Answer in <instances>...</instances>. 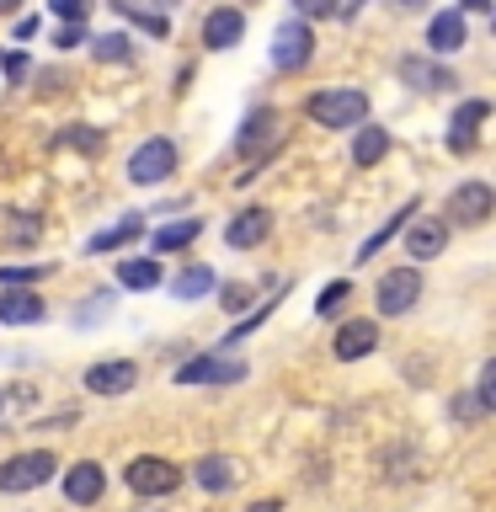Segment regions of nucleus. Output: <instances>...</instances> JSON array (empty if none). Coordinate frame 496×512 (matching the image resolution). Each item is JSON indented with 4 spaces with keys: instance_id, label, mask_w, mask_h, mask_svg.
<instances>
[{
    "instance_id": "f257e3e1",
    "label": "nucleus",
    "mask_w": 496,
    "mask_h": 512,
    "mask_svg": "<svg viewBox=\"0 0 496 512\" xmlns=\"http://www.w3.org/2000/svg\"><path fill=\"white\" fill-rule=\"evenodd\" d=\"M304 112H310L320 128H358L368 118V91H358V86H326V91H315L310 102H304Z\"/></svg>"
},
{
    "instance_id": "f03ea898",
    "label": "nucleus",
    "mask_w": 496,
    "mask_h": 512,
    "mask_svg": "<svg viewBox=\"0 0 496 512\" xmlns=\"http://www.w3.org/2000/svg\"><path fill=\"white\" fill-rule=\"evenodd\" d=\"M278 144H283V118H278L272 107H256L251 118L240 123V134H235V150L251 160V171H240V182H251L256 166H262V160L278 150Z\"/></svg>"
},
{
    "instance_id": "7ed1b4c3",
    "label": "nucleus",
    "mask_w": 496,
    "mask_h": 512,
    "mask_svg": "<svg viewBox=\"0 0 496 512\" xmlns=\"http://www.w3.org/2000/svg\"><path fill=\"white\" fill-rule=\"evenodd\" d=\"M59 470V459L48 454V448H32V454H16L0 464V491L6 496H22V491H38L43 480H54Z\"/></svg>"
},
{
    "instance_id": "20e7f679",
    "label": "nucleus",
    "mask_w": 496,
    "mask_h": 512,
    "mask_svg": "<svg viewBox=\"0 0 496 512\" xmlns=\"http://www.w3.org/2000/svg\"><path fill=\"white\" fill-rule=\"evenodd\" d=\"M123 480H128V491H134V496H171L176 486H182V470H176L171 459H160V454H139L123 470Z\"/></svg>"
},
{
    "instance_id": "39448f33",
    "label": "nucleus",
    "mask_w": 496,
    "mask_h": 512,
    "mask_svg": "<svg viewBox=\"0 0 496 512\" xmlns=\"http://www.w3.org/2000/svg\"><path fill=\"white\" fill-rule=\"evenodd\" d=\"M176 171V144L171 139H144L134 155H128V182L134 187H155Z\"/></svg>"
},
{
    "instance_id": "423d86ee",
    "label": "nucleus",
    "mask_w": 496,
    "mask_h": 512,
    "mask_svg": "<svg viewBox=\"0 0 496 512\" xmlns=\"http://www.w3.org/2000/svg\"><path fill=\"white\" fill-rule=\"evenodd\" d=\"M246 379V363L230 358V352H198L176 368V384H240Z\"/></svg>"
},
{
    "instance_id": "0eeeda50",
    "label": "nucleus",
    "mask_w": 496,
    "mask_h": 512,
    "mask_svg": "<svg viewBox=\"0 0 496 512\" xmlns=\"http://www.w3.org/2000/svg\"><path fill=\"white\" fill-rule=\"evenodd\" d=\"M416 299H422V272H416V267L384 272L379 288H374V310H379V315H406Z\"/></svg>"
},
{
    "instance_id": "6e6552de",
    "label": "nucleus",
    "mask_w": 496,
    "mask_h": 512,
    "mask_svg": "<svg viewBox=\"0 0 496 512\" xmlns=\"http://www.w3.org/2000/svg\"><path fill=\"white\" fill-rule=\"evenodd\" d=\"M315 59V32H310V22H283L278 32H272V64L278 70H304V64Z\"/></svg>"
},
{
    "instance_id": "1a4fd4ad",
    "label": "nucleus",
    "mask_w": 496,
    "mask_h": 512,
    "mask_svg": "<svg viewBox=\"0 0 496 512\" xmlns=\"http://www.w3.org/2000/svg\"><path fill=\"white\" fill-rule=\"evenodd\" d=\"M102 491H107V470L96 459H75L70 470H64V502L91 507V502H102Z\"/></svg>"
},
{
    "instance_id": "9d476101",
    "label": "nucleus",
    "mask_w": 496,
    "mask_h": 512,
    "mask_svg": "<svg viewBox=\"0 0 496 512\" xmlns=\"http://www.w3.org/2000/svg\"><path fill=\"white\" fill-rule=\"evenodd\" d=\"M496 208V192L486 182H459L454 192H448V214H454L459 224H486Z\"/></svg>"
},
{
    "instance_id": "9b49d317",
    "label": "nucleus",
    "mask_w": 496,
    "mask_h": 512,
    "mask_svg": "<svg viewBox=\"0 0 496 512\" xmlns=\"http://www.w3.org/2000/svg\"><path fill=\"white\" fill-rule=\"evenodd\" d=\"M134 379H139V363H128V358H107V363L86 368V390L91 395H128Z\"/></svg>"
},
{
    "instance_id": "f8f14e48",
    "label": "nucleus",
    "mask_w": 496,
    "mask_h": 512,
    "mask_svg": "<svg viewBox=\"0 0 496 512\" xmlns=\"http://www.w3.org/2000/svg\"><path fill=\"white\" fill-rule=\"evenodd\" d=\"M491 118V102H480V96H470L454 118H448V150H459V155H470L475 150V134H480V123Z\"/></svg>"
},
{
    "instance_id": "ddd939ff",
    "label": "nucleus",
    "mask_w": 496,
    "mask_h": 512,
    "mask_svg": "<svg viewBox=\"0 0 496 512\" xmlns=\"http://www.w3.org/2000/svg\"><path fill=\"white\" fill-rule=\"evenodd\" d=\"M374 347H379V326H374L368 315H363V320H347V326L336 331V342H331V352H336L342 363H358V358H368Z\"/></svg>"
},
{
    "instance_id": "4468645a",
    "label": "nucleus",
    "mask_w": 496,
    "mask_h": 512,
    "mask_svg": "<svg viewBox=\"0 0 496 512\" xmlns=\"http://www.w3.org/2000/svg\"><path fill=\"white\" fill-rule=\"evenodd\" d=\"M240 38H246V16H240L235 6L208 11V22H203V43L214 48V54H224V48H235Z\"/></svg>"
},
{
    "instance_id": "2eb2a0df",
    "label": "nucleus",
    "mask_w": 496,
    "mask_h": 512,
    "mask_svg": "<svg viewBox=\"0 0 496 512\" xmlns=\"http://www.w3.org/2000/svg\"><path fill=\"white\" fill-rule=\"evenodd\" d=\"M464 38H470L464 11H438V16L427 22V48H432V54H459Z\"/></svg>"
},
{
    "instance_id": "dca6fc26",
    "label": "nucleus",
    "mask_w": 496,
    "mask_h": 512,
    "mask_svg": "<svg viewBox=\"0 0 496 512\" xmlns=\"http://www.w3.org/2000/svg\"><path fill=\"white\" fill-rule=\"evenodd\" d=\"M267 235H272V214H267V208H240V214L230 219V230H224L230 246H262Z\"/></svg>"
},
{
    "instance_id": "f3484780",
    "label": "nucleus",
    "mask_w": 496,
    "mask_h": 512,
    "mask_svg": "<svg viewBox=\"0 0 496 512\" xmlns=\"http://www.w3.org/2000/svg\"><path fill=\"white\" fill-rule=\"evenodd\" d=\"M192 480H198L203 491H230L240 480V464L230 454H203L198 464H192Z\"/></svg>"
},
{
    "instance_id": "a211bd4d",
    "label": "nucleus",
    "mask_w": 496,
    "mask_h": 512,
    "mask_svg": "<svg viewBox=\"0 0 496 512\" xmlns=\"http://www.w3.org/2000/svg\"><path fill=\"white\" fill-rule=\"evenodd\" d=\"M0 320H6V326H38L43 299L32 294V288H6V294H0Z\"/></svg>"
},
{
    "instance_id": "6ab92c4d",
    "label": "nucleus",
    "mask_w": 496,
    "mask_h": 512,
    "mask_svg": "<svg viewBox=\"0 0 496 512\" xmlns=\"http://www.w3.org/2000/svg\"><path fill=\"white\" fill-rule=\"evenodd\" d=\"M448 240V224L443 219H416L411 235H406V256H416V262H427V256H438Z\"/></svg>"
},
{
    "instance_id": "aec40b11",
    "label": "nucleus",
    "mask_w": 496,
    "mask_h": 512,
    "mask_svg": "<svg viewBox=\"0 0 496 512\" xmlns=\"http://www.w3.org/2000/svg\"><path fill=\"white\" fill-rule=\"evenodd\" d=\"M390 155V134H384V128H358V139H352V160H358V166H379V160Z\"/></svg>"
},
{
    "instance_id": "412c9836",
    "label": "nucleus",
    "mask_w": 496,
    "mask_h": 512,
    "mask_svg": "<svg viewBox=\"0 0 496 512\" xmlns=\"http://www.w3.org/2000/svg\"><path fill=\"white\" fill-rule=\"evenodd\" d=\"M400 75H406L411 86H422V91H443V86H454V75H448L443 64H427V59H400Z\"/></svg>"
},
{
    "instance_id": "4be33fe9",
    "label": "nucleus",
    "mask_w": 496,
    "mask_h": 512,
    "mask_svg": "<svg viewBox=\"0 0 496 512\" xmlns=\"http://www.w3.org/2000/svg\"><path fill=\"white\" fill-rule=\"evenodd\" d=\"M112 11H118V16H128L134 27H144L150 38H166V32H171V22H166V16H160L155 6H139V0H112Z\"/></svg>"
},
{
    "instance_id": "5701e85b",
    "label": "nucleus",
    "mask_w": 496,
    "mask_h": 512,
    "mask_svg": "<svg viewBox=\"0 0 496 512\" xmlns=\"http://www.w3.org/2000/svg\"><path fill=\"white\" fill-rule=\"evenodd\" d=\"M208 288H214V267H203V262H192V267H182L171 278V294L176 299H203Z\"/></svg>"
},
{
    "instance_id": "b1692460",
    "label": "nucleus",
    "mask_w": 496,
    "mask_h": 512,
    "mask_svg": "<svg viewBox=\"0 0 496 512\" xmlns=\"http://www.w3.org/2000/svg\"><path fill=\"white\" fill-rule=\"evenodd\" d=\"M198 235H203V219H176V224H166V230H155V256L182 251V246H192Z\"/></svg>"
},
{
    "instance_id": "393cba45",
    "label": "nucleus",
    "mask_w": 496,
    "mask_h": 512,
    "mask_svg": "<svg viewBox=\"0 0 496 512\" xmlns=\"http://www.w3.org/2000/svg\"><path fill=\"white\" fill-rule=\"evenodd\" d=\"M118 283L123 288H155L160 283V262L155 256H128V262H118Z\"/></svg>"
},
{
    "instance_id": "a878e982",
    "label": "nucleus",
    "mask_w": 496,
    "mask_h": 512,
    "mask_svg": "<svg viewBox=\"0 0 496 512\" xmlns=\"http://www.w3.org/2000/svg\"><path fill=\"white\" fill-rule=\"evenodd\" d=\"M139 230H144V219H139V214H128V219L112 224V230L91 235V246H86V251H96V256H102V251H118V246H128V240H134Z\"/></svg>"
},
{
    "instance_id": "bb28decb",
    "label": "nucleus",
    "mask_w": 496,
    "mask_h": 512,
    "mask_svg": "<svg viewBox=\"0 0 496 512\" xmlns=\"http://www.w3.org/2000/svg\"><path fill=\"white\" fill-rule=\"evenodd\" d=\"M91 54L102 64H128L134 48H128V32H102V38H91Z\"/></svg>"
},
{
    "instance_id": "cd10ccee",
    "label": "nucleus",
    "mask_w": 496,
    "mask_h": 512,
    "mask_svg": "<svg viewBox=\"0 0 496 512\" xmlns=\"http://www.w3.org/2000/svg\"><path fill=\"white\" fill-rule=\"evenodd\" d=\"M411 214H416V203H411V208H395V214L384 219V230H379V235H368L363 246H358V262H368V256H379V246H384V240H390L395 230H406V219H411Z\"/></svg>"
},
{
    "instance_id": "c85d7f7f",
    "label": "nucleus",
    "mask_w": 496,
    "mask_h": 512,
    "mask_svg": "<svg viewBox=\"0 0 496 512\" xmlns=\"http://www.w3.org/2000/svg\"><path fill=\"white\" fill-rule=\"evenodd\" d=\"M59 144H64V150H86V155H96V150H102V128L75 123V128H64V134H59Z\"/></svg>"
},
{
    "instance_id": "c756f323",
    "label": "nucleus",
    "mask_w": 496,
    "mask_h": 512,
    "mask_svg": "<svg viewBox=\"0 0 496 512\" xmlns=\"http://www.w3.org/2000/svg\"><path fill=\"white\" fill-rule=\"evenodd\" d=\"M352 299V283H331V288H320V299H315V315L326 320V315H342V304Z\"/></svg>"
},
{
    "instance_id": "7c9ffc66",
    "label": "nucleus",
    "mask_w": 496,
    "mask_h": 512,
    "mask_svg": "<svg viewBox=\"0 0 496 512\" xmlns=\"http://www.w3.org/2000/svg\"><path fill=\"white\" fill-rule=\"evenodd\" d=\"M475 400H480V411H496V363H486L480 368V384H475Z\"/></svg>"
},
{
    "instance_id": "2f4dec72",
    "label": "nucleus",
    "mask_w": 496,
    "mask_h": 512,
    "mask_svg": "<svg viewBox=\"0 0 496 512\" xmlns=\"http://www.w3.org/2000/svg\"><path fill=\"white\" fill-rule=\"evenodd\" d=\"M48 11H54V16H64V22H86L91 0H48Z\"/></svg>"
},
{
    "instance_id": "473e14b6",
    "label": "nucleus",
    "mask_w": 496,
    "mask_h": 512,
    "mask_svg": "<svg viewBox=\"0 0 496 512\" xmlns=\"http://www.w3.org/2000/svg\"><path fill=\"white\" fill-rule=\"evenodd\" d=\"M448 416H454V422H480L486 411H480V400H475V395H459L454 406H448Z\"/></svg>"
},
{
    "instance_id": "72a5a7b5",
    "label": "nucleus",
    "mask_w": 496,
    "mask_h": 512,
    "mask_svg": "<svg viewBox=\"0 0 496 512\" xmlns=\"http://www.w3.org/2000/svg\"><path fill=\"white\" fill-rule=\"evenodd\" d=\"M48 278V267H0V283H38Z\"/></svg>"
},
{
    "instance_id": "f704fd0d",
    "label": "nucleus",
    "mask_w": 496,
    "mask_h": 512,
    "mask_svg": "<svg viewBox=\"0 0 496 512\" xmlns=\"http://www.w3.org/2000/svg\"><path fill=\"white\" fill-rule=\"evenodd\" d=\"M224 310H246V304H251V288L246 283H224Z\"/></svg>"
},
{
    "instance_id": "c9c22d12",
    "label": "nucleus",
    "mask_w": 496,
    "mask_h": 512,
    "mask_svg": "<svg viewBox=\"0 0 496 512\" xmlns=\"http://www.w3.org/2000/svg\"><path fill=\"white\" fill-rule=\"evenodd\" d=\"M294 11H299V22H304V16H331L336 0H294Z\"/></svg>"
},
{
    "instance_id": "e433bc0d",
    "label": "nucleus",
    "mask_w": 496,
    "mask_h": 512,
    "mask_svg": "<svg viewBox=\"0 0 496 512\" xmlns=\"http://www.w3.org/2000/svg\"><path fill=\"white\" fill-rule=\"evenodd\" d=\"M86 43V22H64L59 27V48H80Z\"/></svg>"
},
{
    "instance_id": "4c0bfd02",
    "label": "nucleus",
    "mask_w": 496,
    "mask_h": 512,
    "mask_svg": "<svg viewBox=\"0 0 496 512\" xmlns=\"http://www.w3.org/2000/svg\"><path fill=\"white\" fill-rule=\"evenodd\" d=\"M6 235H11V240H32V235H38V219H11Z\"/></svg>"
},
{
    "instance_id": "58836bf2",
    "label": "nucleus",
    "mask_w": 496,
    "mask_h": 512,
    "mask_svg": "<svg viewBox=\"0 0 496 512\" xmlns=\"http://www.w3.org/2000/svg\"><path fill=\"white\" fill-rule=\"evenodd\" d=\"M0 70H6V80H27V59L11 54V59H0Z\"/></svg>"
},
{
    "instance_id": "ea45409f",
    "label": "nucleus",
    "mask_w": 496,
    "mask_h": 512,
    "mask_svg": "<svg viewBox=\"0 0 496 512\" xmlns=\"http://www.w3.org/2000/svg\"><path fill=\"white\" fill-rule=\"evenodd\" d=\"M32 32H38V16H16V38H22V43H27V38H32Z\"/></svg>"
},
{
    "instance_id": "a19ab883",
    "label": "nucleus",
    "mask_w": 496,
    "mask_h": 512,
    "mask_svg": "<svg viewBox=\"0 0 496 512\" xmlns=\"http://www.w3.org/2000/svg\"><path fill=\"white\" fill-rule=\"evenodd\" d=\"M395 6H400V11H422V0H395Z\"/></svg>"
},
{
    "instance_id": "79ce46f5",
    "label": "nucleus",
    "mask_w": 496,
    "mask_h": 512,
    "mask_svg": "<svg viewBox=\"0 0 496 512\" xmlns=\"http://www.w3.org/2000/svg\"><path fill=\"white\" fill-rule=\"evenodd\" d=\"M166 6H182V0H155V11H160V16H166Z\"/></svg>"
},
{
    "instance_id": "37998d69",
    "label": "nucleus",
    "mask_w": 496,
    "mask_h": 512,
    "mask_svg": "<svg viewBox=\"0 0 496 512\" xmlns=\"http://www.w3.org/2000/svg\"><path fill=\"white\" fill-rule=\"evenodd\" d=\"M464 6H470V11H486V6H491V0H464Z\"/></svg>"
},
{
    "instance_id": "c03bdc74",
    "label": "nucleus",
    "mask_w": 496,
    "mask_h": 512,
    "mask_svg": "<svg viewBox=\"0 0 496 512\" xmlns=\"http://www.w3.org/2000/svg\"><path fill=\"white\" fill-rule=\"evenodd\" d=\"M16 6H22V0H0V16H6V11H16Z\"/></svg>"
},
{
    "instance_id": "a18cd8bd",
    "label": "nucleus",
    "mask_w": 496,
    "mask_h": 512,
    "mask_svg": "<svg viewBox=\"0 0 496 512\" xmlns=\"http://www.w3.org/2000/svg\"><path fill=\"white\" fill-rule=\"evenodd\" d=\"M0 406H6V395H0Z\"/></svg>"
}]
</instances>
